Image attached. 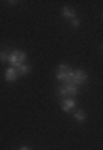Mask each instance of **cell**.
Returning a JSON list of instances; mask_svg holds the SVG:
<instances>
[{
	"instance_id": "6da1fadb",
	"label": "cell",
	"mask_w": 103,
	"mask_h": 150,
	"mask_svg": "<svg viewBox=\"0 0 103 150\" xmlns=\"http://www.w3.org/2000/svg\"><path fill=\"white\" fill-rule=\"evenodd\" d=\"M87 79H88V75H87V72H85V70H81V69L73 70V69H71L70 75L67 77V80L63 82V83H70V85L80 87V85H83V83L87 82Z\"/></svg>"
},
{
	"instance_id": "7a4b0ae2",
	"label": "cell",
	"mask_w": 103,
	"mask_h": 150,
	"mask_svg": "<svg viewBox=\"0 0 103 150\" xmlns=\"http://www.w3.org/2000/svg\"><path fill=\"white\" fill-rule=\"evenodd\" d=\"M78 90H80V87L76 85H70V83H62V85L58 87V95L62 97V98H73V97L78 93Z\"/></svg>"
},
{
	"instance_id": "3957f363",
	"label": "cell",
	"mask_w": 103,
	"mask_h": 150,
	"mask_svg": "<svg viewBox=\"0 0 103 150\" xmlns=\"http://www.w3.org/2000/svg\"><path fill=\"white\" fill-rule=\"evenodd\" d=\"M27 62V54L22 52V50H10V55H8V64L12 67H18Z\"/></svg>"
},
{
	"instance_id": "277c9868",
	"label": "cell",
	"mask_w": 103,
	"mask_h": 150,
	"mask_svg": "<svg viewBox=\"0 0 103 150\" xmlns=\"http://www.w3.org/2000/svg\"><path fill=\"white\" fill-rule=\"evenodd\" d=\"M70 72H71V69L68 67V65L60 64L58 67H57V74H55V77H57V80L65 82V80H67V77L70 75Z\"/></svg>"
},
{
	"instance_id": "5b68a950",
	"label": "cell",
	"mask_w": 103,
	"mask_h": 150,
	"mask_svg": "<svg viewBox=\"0 0 103 150\" xmlns=\"http://www.w3.org/2000/svg\"><path fill=\"white\" fill-rule=\"evenodd\" d=\"M60 107L65 113H70L73 110H76V100L75 98H62L60 100Z\"/></svg>"
},
{
	"instance_id": "8992f818",
	"label": "cell",
	"mask_w": 103,
	"mask_h": 150,
	"mask_svg": "<svg viewBox=\"0 0 103 150\" xmlns=\"http://www.w3.org/2000/svg\"><path fill=\"white\" fill-rule=\"evenodd\" d=\"M4 77H5L7 82H12V83H13V82L18 79V74H17L15 67H8V69L5 70V75H4Z\"/></svg>"
},
{
	"instance_id": "52a82bcc",
	"label": "cell",
	"mask_w": 103,
	"mask_h": 150,
	"mask_svg": "<svg viewBox=\"0 0 103 150\" xmlns=\"http://www.w3.org/2000/svg\"><path fill=\"white\" fill-rule=\"evenodd\" d=\"M62 15L65 17V18H68V20H73V18H76V12L71 7H63L62 8Z\"/></svg>"
},
{
	"instance_id": "ba28073f",
	"label": "cell",
	"mask_w": 103,
	"mask_h": 150,
	"mask_svg": "<svg viewBox=\"0 0 103 150\" xmlns=\"http://www.w3.org/2000/svg\"><path fill=\"white\" fill-rule=\"evenodd\" d=\"M17 70V74H18V77H23V75H28L30 74V70H32V67L27 64H22V65H18V67H15Z\"/></svg>"
},
{
	"instance_id": "9c48e42d",
	"label": "cell",
	"mask_w": 103,
	"mask_h": 150,
	"mask_svg": "<svg viewBox=\"0 0 103 150\" xmlns=\"http://www.w3.org/2000/svg\"><path fill=\"white\" fill-rule=\"evenodd\" d=\"M73 117H75L76 122H85V118H87V113H85V110H75L73 112Z\"/></svg>"
},
{
	"instance_id": "30bf717a",
	"label": "cell",
	"mask_w": 103,
	"mask_h": 150,
	"mask_svg": "<svg viewBox=\"0 0 103 150\" xmlns=\"http://www.w3.org/2000/svg\"><path fill=\"white\" fill-rule=\"evenodd\" d=\"M8 55H10V50H2L0 52V62H8Z\"/></svg>"
},
{
	"instance_id": "8fae6325",
	"label": "cell",
	"mask_w": 103,
	"mask_h": 150,
	"mask_svg": "<svg viewBox=\"0 0 103 150\" xmlns=\"http://www.w3.org/2000/svg\"><path fill=\"white\" fill-rule=\"evenodd\" d=\"M70 25L73 28H76V27H80L81 25V22H80V18H73V20H70Z\"/></svg>"
},
{
	"instance_id": "7c38bea8",
	"label": "cell",
	"mask_w": 103,
	"mask_h": 150,
	"mask_svg": "<svg viewBox=\"0 0 103 150\" xmlns=\"http://www.w3.org/2000/svg\"><path fill=\"white\" fill-rule=\"evenodd\" d=\"M18 150H32V149H30V147H20Z\"/></svg>"
},
{
	"instance_id": "4fadbf2b",
	"label": "cell",
	"mask_w": 103,
	"mask_h": 150,
	"mask_svg": "<svg viewBox=\"0 0 103 150\" xmlns=\"http://www.w3.org/2000/svg\"><path fill=\"white\" fill-rule=\"evenodd\" d=\"M102 48H103V43H102Z\"/></svg>"
},
{
	"instance_id": "5bb4252c",
	"label": "cell",
	"mask_w": 103,
	"mask_h": 150,
	"mask_svg": "<svg viewBox=\"0 0 103 150\" xmlns=\"http://www.w3.org/2000/svg\"><path fill=\"white\" fill-rule=\"evenodd\" d=\"M102 18H103V13H102Z\"/></svg>"
}]
</instances>
